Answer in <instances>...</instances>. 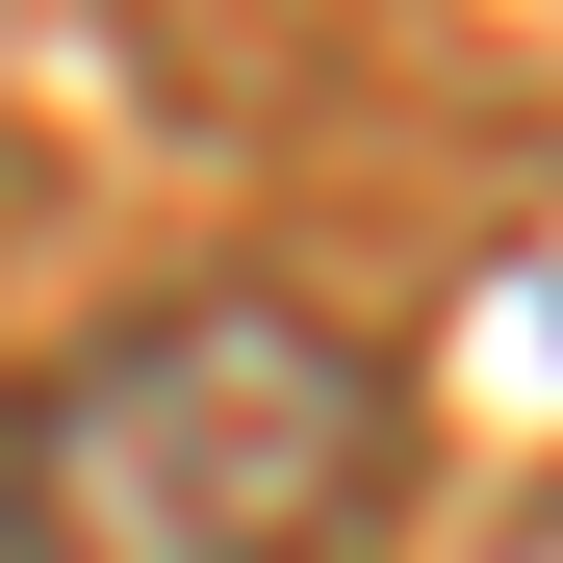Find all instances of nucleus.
Here are the masks:
<instances>
[{"instance_id": "nucleus-1", "label": "nucleus", "mask_w": 563, "mask_h": 563, "mask_svg": "<svg viewBox=\"0 0 563 563\" xmlns=\"http://www.w3.org/2000/svg\"><path fill=\"white\" fill-rule=\"evenodd\" d=\"M385 487H410L385 333L282 308V282H206V308L52 358L0 410V538L26 563H358Z\"/></svg>"}]
</instances>
